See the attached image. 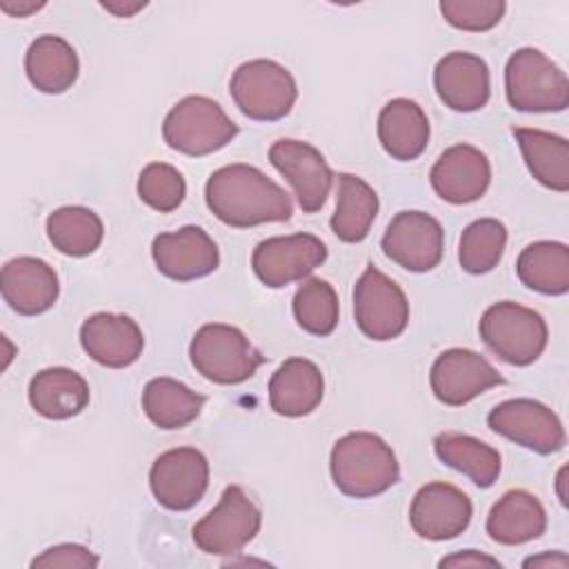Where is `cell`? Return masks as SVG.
Wrapping results in <instances>:
<instances>
[{
    "label": "cell",
    "mask_w": 569,
    "mask_h": 569,
    "mask_svg": "<svg viewBox=\"0 0 569 569\" xmlns=\"http://www.w3.org/2000/svg\"><path fill=\"white\" fill-rule=\"evenodd\" d=\"M325 393L320 369L307 358L284 360L269 380V405L278 416L300 418L311 413Z\"/></svg>",
    "instance_id": "22"
},
{
    "label": "cell",
    "mask_w": 569,
    "mask_h": 569,
    "mask_svg": "<svg viewBox=\"0 0 569 569\" xmlns=\"http://www.w3.org/2000/svg\"><path fill=\"white\" fill-rule=\"evenodd\" d=\"M378 213L376 191L353 173L338 176V202L331 216V231L342 242H360L367 238Z\"/></svg>",
    "instance_id": "30"
},
{
    "label": "cell",
    "mask_w": 569,
    "mask_h": 569,
    "mask_svg": "<svg viewBox=\"0 0 569 569\" xmlns=\"http://www.w3.org/2000/svg\"><path fill=\"white\" fill-rule=\"evenodd\" d=\"M78 69L80 64L73 47L60 36L44 33L36 38L24 56L27 78L42 93H62L71 89Z\"/></svg>",
    "instance_id": "26"
},
{
    "label": "cell",
    "mask_w": 569,
    "mask_h": 569,
    "mask_svg": "<svg viewBox=\"0 0 569 569\" xmlns=\"http://www.w3.org/2000/svg\"><path fill=\"white\" fill-rule=\"evenodd\" d=\"M482 342L505 362L527 367L536 362L547 347L545 318L518 302L502 300L491 305L480 318Z\"/></svg>",
    "instance_id": "6"
},
{
    "label": "cell",
    "mask_w": 569,
    "mask_h": 569,
    "mask_svg": "<svg viewBox=\"0 0 569 569\" xmlns=\"http://www.w3.org/2000/svg\"><path fill=\"white\" fill-rule=\"evenodd\" d=\"M329 467L333 485L349 498L380 496L400 480L393 449L369 431H353L338 438Z\"/></svg>",
    "instance_id": "2"
},
{
    "label": "cell",
    "mask_w": 569,
    "mask_h": 569,
    "mask_svg": "<svg viewBox=\"0 0 569 569\" xmlns=\"http://www.w3.org/2000/svg\"><path fill=\"white\" fill-rule=\"evenodd\" d=\"M565 471H567L565 467L558 471V498H560V502H562V505L567 502V498H565V489H562V482H565Z\"/></svg>",
    "instance_id": "42"
},
{
    "label": "cell",
    "mask_w": 569,
    "mask_h": 569,
    "mask_svg": "<svg viewBox=\"0 0 569 569\" xmlns=\"http://www.w3.org/2000/svg\"><path fill=\"white\" fill-rule=\"evenodd\" d=\"M147 4L144 2H136V4H111V2H102V9H107L109 13H116L118 18H129L133 16L136 11L144 9Z\"/></svg>",
    "instance_id": "41"
},
{
    "label": "cell",
    "mask_w": 569,
    "mask_h": 569,
    "mask_svg": "<svg viewBox=\"0 0 569 569\" xmlns=\"http://www.w3.org/2000/svg\"><path fill=\"white\" fill-rule=\"evenodd\" d=\"M507 244V229L496 218H480L471 222L458 244V260L467 273L480 276L498 267Z\"/></svg>",
    "instance_id": "33"
},
{
    "label": "cell",
    "mask_w": 569,
    "mask_h": 569,
    "mask_svg": "<svg viewBox=\"0 0 569 569\" xmlns=\"http://www.w3.org/2000/svg\"><path fill=\"white\" fill-rule=\"evenodd\" d=\"M353 318L367 338L385 342L405 331L409 302L389 276L369 264L353 287Z\"/></svg>",
    "instance_id": "9"
},
{
    "label": "cell",
    "mask_w": 569,
    "mask_h": 569,
    "mask_svg": "<svg viewBox=\"0 0 569 569\" xmlns=\"http://www.w3.org/2000/svg\"><path fill=\"white\" fill-rule=\"evenodd\" d=\"M378 138L393 160H416L429 142V120L422 107L409 98L389 100L378 116Z\"/></svg>",
    "instance_id": "24"
},
{
    "label": "cell",
    "mask_w": 569,
    "mask_h": 569,
    "mask_svg": "<svg viewBox=\"0 0 569 569\" xmlns=\"http://www.w3.org/2000/svg\"><path fill=\"white\" fill-rule=\"evenodd\" d=\"M271 164L289 180L305 213H316L327 202L333 173L325 156L309 142L282 138L269 149Z\"/></svg>",
    "instance_id": "15"
},
{
    "label": "cell",
    "mask_w": 569,
    "mask_h": 569,
    "mask_svg": "<svg viewBox=\"0 0 569 569\" xmlns=\"http://www.w3.org/2000/svg\"><path fill=\"white\" fill-rule=\"evenodd\" d=\"M189 358L196 371L216 385H240L264 362V356L238 327L222 322H209L196 331Z\"/></svg>",
    "instance_id": "4"
},
{
    "label": "cell",
    "mask_w": 569,
    "mask_h": 569,
    "mask_svg": "<svg viewBox=\"0 0 569 569\" xmlns=\"http://www.w3.org/2000/svg\"><path fill=\"white\" fill-rule=\"evenodd\" d=\"M260 525V509L238 485H229L220 502L193 525L191 536L196 547L209 556H233L256 538Z\"/></svg>",
    "instance_id": "8"
},
{
    "label": "cell",
    "mask_w": 569,
    "mask_h": 569,
    "mask_svg": "<svg viewBox=\"0 0 569 569\" xmlns=\"http://www.w3.org/2000/svg\"><path fill=\"white\" fill-rule=\"evenodd\" d=\"M80 345L98 365L122 369L140 358L144 349V336L133 318L124 313L100 311L82 322Z\"/></svg>",
    "instance_id": "19"
},
{
    "label": "cell",
    "mask_w": 569,
    "mask_h": 569,
    "mask_svg": "<svg viewBox=\"0 0 569 569\" xmlns=\"http://www.w3.org/2000/svg\"><path fill=\"white\" fill-rule=\"evenodd\" d=\"M440 567H500V562L491 556H485L476 549H465L453 556H447L438 562Z\"/></svg>",
    "instance_id": "38"
},
{
    "label": "cell",
    "mask_w": 569,
    "mask_h": 569,
    "mask_svg": "<svg viewBox=\"0 0 569 569\" xmlns=\"http://www.w3.org/2000/svg\"><path fill=\"white\" fill-rule=\"evenodd\" d=\"M520 282L547 296L569 291V249L565 242L540 240L527 244L516 262Z\"/></svg>",
    "instance_id": "29"
},
{
    "label": "cell",
    "mask_w": 569,
    "mask_h": 569,
    "mask_svg": "<svg viewBox=\"0 0 569 569\" xmlns=\"http://www.w3.org/2000/svg\"><path fill=\"white\" fill-rule=\"evenodd\" d=\"M31 567H47V569H93L98 567V556L76 542H64L49 547L38 558L31 560Z\"/></svg>",
    "instance_id": "37"
},
{
    "label": "cell",
    "mask_w": 569,
    "mask_h": 569,
    "mask_svg": "<svg viewBox=\"0 0 569 569\" xmlns=\"http://www.w3.org/2000/svg\"><path fill=\"white\" fill-rule=\"evenodd\" d=\"M487 425L498 436L542 456L565 447L560 418L547 405L531 398H511L496 405L487 416Z\"/></svg>",
    "instance_id": "11"
},
{
    "label": "cell",
    "mask_w": 569,
    "mask_h": 569,
    "mask_svg": "<svg viewBox=\"0 0 569 569\" xmlns=\"http://www.w3.org/2000/svg\"><path fill=\"white\" fill-rule=\"evenodd\" d=\"M327 258V247L313 233L273 236L253 249L251 267L258 280L271 289H280L293 280H302Z\"/></svg>",
    "instance_id": "13"
},
{
    "label": "cell",
    "mask_w": 569,
    "mask_h": 569,
    "mask_svg": "<svg viewBox=\"0 0 569 569\" xmlns=\"http://www.w3.org/2000/svg\"><path fill=\"white\" fill-rule=\"evenodd\" d=\"M187 184L182 173L167 162H151L140 171L138 196L144 204L160 213L178 209L184 200Z\"/></svg>",
    "instance_id": "35"
},
{
    "label": "cell",
    "mask_w": 569,
    "mask_h": 569,
    "mask_svg": "<svg viewBox=\"0 0 569 569\" xmlns=\"http://www.w3.org/2000/svg\"><path fill=\"white\" fill-rule=\"evenodd\" d=\"M44 2H11V0H2L0 2V9L9 16H16V18H24L38 9H42Z\"/></svg>",
    "instance_id": "40"
},
{
    "label": "cell",
    "mask_w": 569,
    "mask_h": 569,
    "mask_svg": "<svg viewBox=\"0 0 569 569\" xmlns=\"http://www.w3.org/2000/svg\"><path fill=\"white\" fill-rule=\"evenodd\" d=\"M102 220L87 207H60L47 218V236L51 244L73 258L93 253L102 242Z\"/></svg>",
    "instance_id": "32"
},
{
    "label": "cell",
    "mask_w": 569,
    "mask_h": 569,
    "mask_svg": "<svg viewBox=\"0 0 569 569\" xmlns=\"http://www.w3.org/2000/svg\"><path fill=\"white\" fill-rule=\"evenodd\" d=\"M505 93L516 111L556 113L569 104V80L551 58L525 47L507 60Z\"/></svg>",
    "instance_id": "3"
},
{
    "label": "cell",
    "mask_w": 569,
    "mask_h": 569,
    "mask_svg": "<svg viewBox=\"0 0 569 569\" xmlns=\"http://www.w3.org/2000/svg\"><path fill=\"white\" fill-rule=\"evenodd\" d=\"M507 4L502 0H442L440 13L442 18L462 31H489L493 29L502 16Z\"/></svg>",
    "instance_id": "36"
},
{
    "label": "cell",
    "mask_w": 569,
    "mask_h": 569,
    "mask_svg": "<svg viewBox=\"0 0 569 569\" xmlns=\"http://www.w3.org/2000/svg\"><path fill=\"white\" fill-rule=\"evenodd\" d=\"M433 451L440 462L469 476V480L480 489L491 487L500 476V453L473 436L442 431L433 438Z\"/></svg>",
    "instance_id": "28"
},
{
    "label": "cell",
    "mask_w": 569,
    "mask_h": 569,
    "mask_svg": "<svg viewBox=\"0 0 569 569\" xmlns=\"http://www.w3.org/2000/svg\"><path fill=\"white\" fill-rule=\"evenodd\" d=\"M545 529V507L525 489L502 493L487 516V533L498 545H522L540 538Z\"/></svg>",
    "instance_id": "23"
},
{
    "label": "cell",
    "mask_w": 569,
    "mask_h": 569,
    "mask_svg": "<svg viewBox=\"0 0 569 569\" xmlns=\"http://www.w3.org/2000/svg\"><path fill=\"white\" fill-rule=\"evenodd\" d=\"M433 87L445 107L469 113L489 100V67L480 56L451 51L433 69Z\"/></svg>",
    "instance_id": "20"
},
{
    "label": "cell",
    "mask_w": 569,
    "mask_h": 569,
    "mask_svg": "<svg viewBox=\"0 0 569 569\" xmlns=\"http://www.w3.org/2000/svg\"><path fill=\"white\" fill-rule=\"evenodd\" d=\"M238 124L207 96H187L171 107L162 122L164 142L184 156H209L227 147Z\"/></svg>",
    "instance_id": "5"
},
{
    "label": "cell",
    "mask_w": 569,
    "mask_h": 569,
    "mask_svg": "<svg viewBox=\"0 0 569 569\" xmlns=\"http://www.w3.org/2000/svg\"><path fill=\"white\" fill-rule=\"evenodd\" d=\"M236 107L251 120L273 122L284 118L298 98L293 76L273 60L242 62L229 82Z\"/></svg>",
    "instance_id": "7"
},
{
    "label": "cell",
    "mask_w": 569,
    "mask_h": 569,
    "mask_svg": "<svg viewBox=\"0 0 569 569\" xmlns=\"http://www.w3.org/2000/svg\"><path fill=\"white\" fill-rule=\"evenodd\" d=\"M153 498L171 511H187L209 487V462L196 447H176L160 453L149 471Z\"/></svg>",
    "instance_id": "10"
},
{
    "label": "cell",
    "mask_w": 569,
    "mask_h": 569,
    "mask_svg": "<svg viewBox=\"0 0 569 569\" xmlns=\"http://www.w3.org/2000/svg\"><path fill=\"white\" fill-rule=\"evenodd\" d=\"M380 247L398 267L425 273L442 260L445 233L436 218L425 211H400L391 218Z\"/></svg>",
    "instance_id": "12"
},
{
    "label": "cell",
    "mask_w": 569,
    "mask_h": 569,
    "mask_svg": "<svg viewBox=\"0 0 569 569\" xmlns=\"http://www.w3.org/2000/svg\"><path fill=\"white\" fill-rule=\"evenodd\" d=\"M473 516L469 496L449 482H429L418 489L409 507L411 529L425 540H451L460 536Z\"/></svg>",
    "instance_id": "16"
},
{
    "label": "cell",
    "mask_w": 569,
    "mask_h": 569,
    "mask_svg": "<svg viewBox=\"0 0 569 569\" xmlns=\"http://www.w3.org/2000/svg\"><path fill=\"white\" fill-rule=\"evenodd\" d=\"M338 296L322 278L305 280L293 296L296 322L311 336H329L338 325Z\"/></svg>",
    "instance_id": "34"
},
{
    "label": "cell",
    "mask_w": 569,
    "mask_h": 569,
    "mask_svg": "<svg viewBox=\"0 0 569 569\" xmlns=\"http://www.w3.org/2000/svg\"><path fill=\"white\" fill-rule=\"evenodd\" d=\"M0 291L4 302L20 316H38L58 300V276L53 267L33 256L9 260L0 273Z\"/></svg>",
    "instance_id": "21"
},
{
    "label": "cell",
    "mask_w": 569,
    "mask_h": 569,
    "mask_svg": "<svg viewBox=\"0 0 569 569\" xmlns=\"http://www.w3.org/2000/svg\"><path fill=\"white\" fill-rule=\"evenodd\" d=\"M29 402L42 418L67 420L89 405V385L73 369L49 367L31 378Z\"/></svg>",
    "instance_id": "25"
},
{
    "label": "cell",
    "mask_w": 569,
    "mask_h": 569,
    "mask_svg": "<svg viewBox=\"0 0 569 569\" xmlns=\"http://www.w3.org/2000/svg\"><path fill=\"white\" fill-rule=\"evenodd\" d=\"M569 558L562 551H547L540 556H531L522 562V567H567Z\"/></svg>",
    "instance_id": "39"
},
{
    "label": "cell",
    "mask_w": 569,
    "mask_h": 569,
    "mask_svg": "<svg viewBox=\"0 0 569 569\" xmlns=\"http://www.w3.org/2000/svg\"><path fill=\"white\" fill-rule=\"evenodd\" d=\"M511 133L531 176L547 189L565 193L569 189V142L562 136L527 127H513Z\"/></svg>",
    "instance_id": "27"
},
{
    "label": "cell",
    "mask_w": 569,
    "mask_h": 569,
    "mask_svg": "<svg viewBox=\"0 0 569 569\" xmlns=\"http://www.w3.org/2000/svg\"><path fill=\"white\" fill-rule=\"evenodd\" d=\"M151 256L158 271L171 280L189 282L204 278L218 269L220 253L209 233L196 224H187L171 233L153 238Z\"/></svg>",
    "instance_id": "17"
},
{
    "label": "cell",
    "mask_w": 569,
    "mask_h": 569,
    "mask_svg": "<svg viewBox=\"0 0 569 569\" xmlns=\"http://www.w3.org/2000/svg\"><path fill=\"white\" fill-rule=\"evenodd\" d=\"M431 391L449 407H462L491 387L502 385L493 365L471 349H447L431 365Z\"/></svg>",
    "instance_id": "14"
},
{
    "label": "cell",
    "mask_w": 569,
    "mask_h": 569,
    "mask_svg": "<svg viewBox=\"0 0 569 569\" xmlns=\"http://www.w3.org/2000/svg\"><path fill=\"white\" fill-rule=\"evenodd\" d=\"M202 405L204 396L167 376L149 380L142 391V409L147 418L160 429L187 427L198 418Z\"/></svg>",
    "instance_id": "31"
},
{
    "label": "cell",
    "mask_w": 569,
    "mask_h": 569,
    "mask_svg": "<svg viewBox=\"0 0 569 569\" xmlns=\"http://www.w3.org/2000/svg\"><path fill=\"white\" fill-rule=\"evenodd\" d=\"M209 211L224 224L247 229L264 222H284L293 207L287 191L251 164H227L204 184Z\"/></svg>",
    "instance_id": "1"
},
{
    "label": "cell",
    "mask_w": 569,
    "mask_h": 569,
    "mask_svg": "<svg viewBox=\"0 0 569 569\" xmlns=\"http://www.w3.org/2000/svg\"><path fill=\"white\" fill-rule=\"evenodd\" d=\"M429 180L445 202L469 204L485 196L491 180V167L480 149L471 144H453L433 162Z\"/></svg>",
    "instance_id": "18"
}]
</instances>
